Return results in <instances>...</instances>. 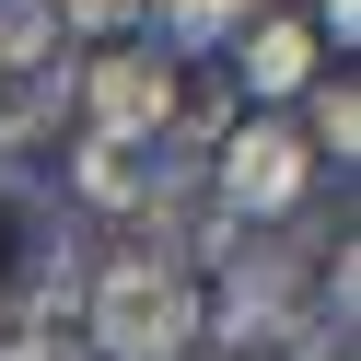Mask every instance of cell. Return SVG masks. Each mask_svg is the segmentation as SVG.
<instances>
[{
	"mask_svg": "<svg viewBox=\"0 0 361 361\" xmlns=\"http://www.w3.org/2000/svg\"><path fill=\"white\" fill-rule=\"evenodd\" d=\"M82 326H94V361H187L198 338H210V303H198V280H187L175 257L128 245L117 268H94Z\"/></svg>",
	"mask_w": 361,
	"mask_h": 361,
	"instance_id": "6da1fadb",
	"label": "cell"
},
{
	"mask_svg": "<svg viewBox=\"0 0 361 361\" xmlns=\"http://www.w3.org/2000/svg\"><path fill=\"white\" fill-rule=\"evenodd\" d=\"M210 198H221V221H291L314 198V152H303V128L291 117H245V128H221V152H210Z\"/></svg>",
	"mask_w": 361,
	"mask_h": 361,
	"instance_id": "7a4b0ae2",
	"label": "cell"
},
{
	"mask_svg": "<svg viewBox=\"0 0 361 361\" xmlns=\"http://www.w3.org/2000/svg\"><path fill=\"white\" fill-rule=\"evenodd\" d=\"M82 291V257L59 233V210L24 187V175H0V326L12 314H59Z\"/></svg>",
	"mask_w": 361,
	"mask_h": 361,
	"instance_id": "3957f363",
	"label": "cell"
},
{
	"mask_svg": "<svg viewBox=\"0 0 361 361\" xmlns=\"http://www.w3.org/2000/svg\"><path fill=\"white\" fill-rule=\"evenodd\" d=\"M71 105L94 117V140H164V128H175V59L105 47L94 71H71Z\"/></svg>",
	"mask_w": 361,
	"mask_h": 361,
	"instance_id": "277c9868",
	"label": "cell"
},
{
	"mask_svg": "<svg viewBox=\"0 0 361 361\" xmlns=\"http://www.w3.org/2000/svg\"><path fill=\"white\" fill-rule=\"evenodd\" d=\"M82 198H94V210H164V198L175 187H187V175H198V152H175V140H82Z\"/></svg>",
	"mask_w": 361,
	"mask_h": 361,
	"instance_id": "5b68a950",
	"label": "cell"
},
{
	"mask_svg": "<svg viewBox=\"0 0 361 361\" xmlns=\"http://www.w3.org/2000/svg\"><path fill=\"white\" fill-rule=\"evenodd\" d=\"M233 82L268 94V105H291V94L314 82V24H245V35H233Z\"/></svg>",
	"mask_w": 361,
	"mask_h": 361,
	"instance_id": "8992f818",
	"label": "cell"
},
{
	"mask_svg": "<svg viewBox=\"0 0 361 361\" xmlns=\"http://www.w3.org/2000/svg\"><path fill=\"white\" fill-rule=\"evenodd\" d=\"M71 117V71L59 59H35V71H0V152H24L35 128Z\"/></svg>",
	"mask_w": 361,
	"mask_h": 361,
	"instance_id": "52a82bcc",
	"label": "cell"
},
{
	"mask_svg": "<svg viewBox=\"0 0 361 361\" xmlns=\"http://www.w3.org/2000/svg\"><path fill=\"white\" fill-rule=\"evenodd\" d=\"M303 152H338V164L361 152V94H350V71H338V82H303Z\"/></svg>",
	"mask_w": 361,
	"mask_h": 361,
	"instance_id": "ba28073f",
	"label": "cell"
},
{
	"mask_svg": "<svg viewBox=\"0 0 361 361\" xmlns=\"http://www.w3.org/2000/svg\"><path fill=\"white\" fill-rule=\"evenodd\" d=\"M152 24H164L175 47H233V35L257 24V0H152Z\"/></svg>",
	"mask_w": 361,
	"mask_h": 361,
	"instance_id": "9c48e42d",
	"label": "cell"
},
{
	"mask_svg": "<svg viewBox=\"0 0 361 361\" xmlns=\"http://www.w3.org/2000/svg\"><path fill=\"white\" fill-rule=\"evenodd\" d=\"M35 59H59V12L47 0H0V71H35Z\"/></svg>",
	"mask_w": 361,
	"mask_h": 361,
	"instance_id": "30bf717a",
	"label": "cell"
},
{
	"mask_svg": "<svg viewBox=\"0 0 361 361\" xmlns=\"http://www.w3.org/2000/svg\"><path fill=\"white\" fill-rule=\"evenodd\" d=\"M71 35H105V47H128V24H152V0H47Z\"/></svg>",
	"mask_w": 361,
	"mask_h": 361,
	"instance_id": "8fae6325",
	"label": "cell"
},
{
	"mask_svg": "<svg viewBox=\"0 0 361 361\" xmlns=\"http://www.w3.org/2000/svg\"><path fill=\"white\" fill-rule=\"evenodd\" d=\"M314 24H326L338 47H350V35H361V0H314Z\"/></svg>",
	"mask_w": 361,
	"mask_h": 361,
	"instance_id": "7c38bea8",
	"label": "cell"
},
{
	"mask_svg": "<svg viewBox=\"0 0 361 361\" xmlns=\"http://www.w3.org/2000/svg\"><path fill=\"white\" fill-rule=\"evenodd\" d=\"M187 361H233V350H187Z\"/></svg>",
	"mask_w": 361,
	"mask_h": 361,
	"instance_id": "4fadbf2b",
	"label": "cell"
}]
</instances>
